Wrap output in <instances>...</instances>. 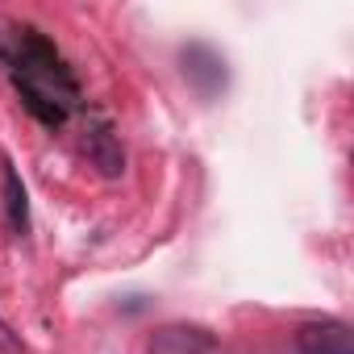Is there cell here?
<instances>
[{
    "instance_id": "ba28073f",
    "label": "cell",
    "mask_w": 354,
    "mask_h": 354,
    "mask_svg": "<svg viewBox=\"0 0 354 354\" xmlns=\"http://www.w3.org/2000/svg\"><path fill=\"white\" fill-rule=\"evenodd\" d=\"M121 308H125V313H142V308H146V300H142V296H129V304H121Z\"/></svg>"
},
{
    "instance_id": "7a4b0ae2",
    "label": "cell",
    "mask_w": 354,
    "mask_h": 354,
    "mask_svg": "<svg viewBox=\"0 0 354 354\" xmlns=\"http://www.w3.org/2000/svg\"><path fill=\"white\" fill-rule=\"evenodd\" d=\"M180 75L192 84V92L201 100H217L230 88V63L221 50H213L209 42H188L180 46Z\"/></svg>"
},
{
    "instance_id": "6da1fadb",
    "label": "cell",
    "mask_w": 354,
    "mask_h": 354,
    "mask_svg": "<svg viewBox=\"0 0 354 354\" xmlns=\"http://www.w3.org/2000/svg\"><path fill=\"white\" fill-rule=\"evenodd\" d=\"M0 71L17 88L26 113L34 121H42L46 129L67 125L84 109V92H80L71 63L34 26L0 21Z\"/></svg>"
},
{
    "instance_id": "8992f818",
    "label": "cell",
    "mask_w": 354,
    "mask_h": 354,
    "mask_svg": "<svg viewBox=\"0 0 354 354\" xmlns=\"http://www.w3.org/2000/svg\"><path fill=\"white\" fill-rule=\"evenodd\" d=\"M0 184H5V217H9V230L17 238L30 234V192L21 184V171L13 167L9 154H0Z\"/></svg>"
},
{
    "instance_id": "277c9868",
    "label": "cell",
    "mask_w": 354,
    "mask_h": 354,
    "mask_svg": "<svg viewBox=\"0 0 354 354\" xmlns=\"http://www.w3.org/2000/svg\"><path fill=\"white\" fill-rule=\"evenodd\" d=\"M217 337L205 325H158L146 337V354H213Z\"/></svg>"
},
{
    "instance_id": "52a82bcc",
    "label": "cell",
    "mask_w": 354,
    "mask_h": 354,
    "mask_svg": "<svg viewBox=\"0 0 354 354\" xmlns=\"http://www.w3.org/2000/svg\"><path fill=\"white\" fill-rule=\"evenodd\" d=\"M0 354H26V342L17 337V329L0 317Z\"/></svg>"
},
{
    "instance_id": "5b68a950",
    "label": "cell",
    "mask_w": 354,
    "mask_h": 354,
    "mask_svg": "<svg viewBox=\"0 0 354 354\" xmlns=\"http://www.w3.org/2000/svg\"><path fill=\"white\" fill-rule=\"evenodd\" d=\"M84 150H88V162L104 175V180H121L125 175V150H121V138L113 133V125L104 117H96V125H88L84 133Z\"/></svg>"
},
{
    "instance_id": "3957f363",
    "label": "cell",
    "mask_w": 354,
    "mask_h": 354,
    "mask_svg": "<svg viewBox=\"0 0 354 354\" xmlns=\"http://www.w3.org/2000/svg\"><path fill=\"white\" fill-rule=\"evenodd\" d=\"M296 354H354V333L337 317L304 321L296 329Z\"/></svg>"
}]
</instances>
